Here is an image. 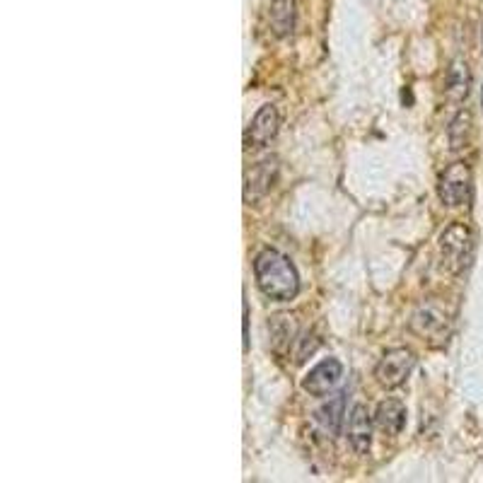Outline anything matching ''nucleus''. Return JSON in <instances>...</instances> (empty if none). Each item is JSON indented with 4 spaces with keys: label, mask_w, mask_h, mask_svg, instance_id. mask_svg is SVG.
<instances>
[{
    "label": "nucleus",
    "mask_w": 483,
    "mask_h": 483,
    "mask_svg": "<svg viewBox=\"0 0 483 483\" xmlns=\"http://www.w3.org/2000/svg\"><path fill=\"white\" fill-rule=\"evenodd\" d=\"M268 331H271V346H273V351L283 353L295 341L297 322L292 314H273L268 322Z\"/></svg>",
    "instance_id": "9b49d317"
},
{
    "label": "nucleus",
    "mask_w": 483,
    "mask_h": 483,
    "mask_svg": "<svg viewBox=\"0 0 483 483\" xmlns=\"http://www.w3.org/2000/svg\"><path fill=\"white\" fill-rule=\"evenodd\" d=\"M254 275L259 290L275 302H290L300 292V275L290 259L278 249H264L254 259Z\"/></svg>",
    "instance_id": "f257e3e1"
},
{
    "label": "nucleus",
    "mask_w": 483,
    "mask_h": 483,
    "mask_svg": "<svg viewBox=\"0 0 483 483\" xmlns=\"http://www.w3.org/2000/svg\"><path fill=\"white\" fill-rule=\"evenodd\" d=\"M278 179V157H266L244 175V203H257L273 189Z\"/></svg>",
    "instance_id": "39448f33"
},
{
    "label": "nucleus",
    "mask_w": 483,
    "mask_h": 483,
    "mask_svg": "<svg viewBox=\"0 0 483 483\" xmlns=\"http://www.w3.org/2000/svg\"><path fill=\"white\" fill-rule=\"evenodd\" d=\"M244 351H249V305L244 302Z\"/></svg>",
    "instance_id": "dca6fc26"
},
{
    "label": "nucleus",
    "mask_w": 483,
    "mask_h": 483,
    "mask_svg": "<svg viewBox=\"0 0 483 483\" xmlns=\"http://www.w3.org/2000/svg\"><path fill=\"white\" fill-rule=\"evenodd\" d=\"M411 331L421 336L423 341L444 339L449 334V319L442 307H437L435 302H428V305H421L414 312V317H411Z\"/></svg>",
    "instance_id": "423d86ee"
},
{
    "label": "nucleus",
    "mask_w": 483,
    "mask_h": 483,
    "mask_svg": "<svg viewBox=\"0 0 483 483\" xmlns=\"http://www.w3.org/2000/svg\"><path fill=\"white\" fill-rule=\"evenodd\" d=\"M278 126H280L278 109L273 104H264L261 109L254 114L252 123H249L247 133H244V145L247 148H266L275 138Z\"/></svg>",
    "instance_id": "6e6552de"
},
{
    "label": "nucleus",
    "mask_w": 483,
    "mask_h": 483,
    "mask_svg": "<svg viewBox=\"0 0 483 483\" xmlns=\"http://www.w3.org/2000/svg\"><path fill=\"white\" fill-rule=\"evenodd\" d=\"M268 22L275 36H290L295 29V0H271Z\"/></svg>",
    "instance_id": "f8f14e48"
},
{
    "label": "nucleus",
    "mask_w": 483,
    "mask_h": 483,
    "mask_svg": "<svg viewBox=\"0 0 483 483\" xmlns=\"http://www.w3.org/2000/svg\"><path fill=\"white\" fill-rule=\"evenodd\" d=\"M343 416H346V394H336L334 399H329L322 409L317 411V421L329 435H339L341 426H343Z\"/></svg>",
    "instance_id": "ddd939ff"
},
{
    "label": "nucleus",
    "mask_w": 483,
    "mask_h": 483,
    "mask_svg": "<svg viewBox=\"0 0 483 483\" xmlns=\"http://www.w3.org/2000/svg\"><path fill=\"white\" fill-rule=\"evenodd\" d=\"M348 442L358 454H367L372 444V418L362 404L353 406L348 418Z\"/></svg>",
    "instance_id": "1a4fd4ad"
},
{
    "label": "nucleus",
    "mask_w": 483,
    "mask_h": 483,
    "mask_svg": "<svg viewBox=\"0 0 483 483\" xmlns=\"http://www.w3.org/2000/svg\"><path fill=\"white\" fill-rule=\"evenodd\" d=\"M481 107H483V90H481Z\"/></svg>",
    "instance_id": "f3484780"
},
{
    "label": "nucleus",
    "mask_w": 483,
    "mask_h": 483,
    "mask_svg": "<svg viewBox=\"0 0 483 483\" xmlns=\"http://www.w3.org/2000/svg\"><path fill=\"white\" fill-rule=\"evenodd\" d=\"M437 193L444 205H464L471 198V172L464 162H454L442 172L437 184Z\"/></svg>",
    "instance_id": "20e7f679"
},
{
    "label": "nucleus",
    "mask_w": 483,
    "mask_h": 483,
    "mask_svg": "<svg viewBox=\"0 0 483 483\" xmlns=\"http://www.w3.org/2000/svg\"><path fill=\"white\" fill-rule=\"evenodd\" d=\"M341 377H343V365L336 358H327V360L317 362L312 367L305 379H302V389L312 396H327L329 392H334L339 387Z\"/></svg>",
    "instance_id": "0eeeda50"
},
{
    "label": "nucleus",
    "mask_w": 483,
    "mask_h": 483,
    "mask_svg": "<svg viewBox=\"0 0 483 483\" xmlns=\"http://www.w3.org/2000/svg\"><path fill=\"white\" fill-rule=\"evenodd\" d=\"M474 257V237H471L469 227L449 225L447 230L440 235V259H442V268L449 273H461L466 266L471 264Z\"/></svg>",
    "instance_id": "f03ea898"
},
{
    "label": "nucleus",
    "mask_w": 483,
    "mask_h": 483,
    "mask_svg": "<svg viewBox=\"0 0 483 483\" xmlns=\"http://www.w3.org/2000/svg\"><path fill=\"white\" fill-rule=\"evenodd\" d=\"M466 92H469V70H466V63L454 61L447 73V95L459 102L466 97Z\"/></svg>",
    "instance_id": "4468645a"
},
{
    "label": "nucleus",
    "mask_w": 483,
    "mask_h": 483,
    "mask_svg": "<svg viewBox=\"0 0 483 483\" xmlns=\"http://www.w3.org/2000/svg\"><path fill=\"white\" fill-rule=\"evenodd\" d=\"M469 133H471V114L459 111L457 116H454V121L449 123V143H452V150L466 148Z\"/></svg>",
    "instance_id": "2eb2a0df"
},
{
    "label": "nucleus",
    "mask_w": 483,
    "mask_h": 483,
    "mask_svg": "<svg viewBox=\"0 0 483 483\" xmlns=\"http://www.w3.org/2000/svg\"><path fill=\"white\" fill-rule=\"evenodd\" d=\"M406 406L399 399H387L377 406V414H374V423L382 433L387 435H399L406 428Z\"/></svg>",
    "instance_id": "9d476101"
},
{
    "label": "nucleus",
    "mask_w": 483,
    "mask_h": 483,
    "mask_svg": "<svg viewBox=\"0 0 483 483\" xmlns=\"http://www.w3.org/2000/svg\"><path fill=\"white\" fill-rule=\"evenodd\" d=\"M416 365V355L409 348H392L382 355V360L374 367V377L384 389H396L409 379Z\"/></svg>",
    "instance_id": "7ed1b4c3"
}]
</instances>
